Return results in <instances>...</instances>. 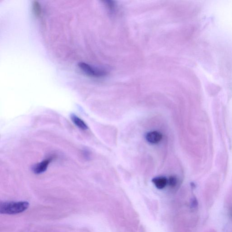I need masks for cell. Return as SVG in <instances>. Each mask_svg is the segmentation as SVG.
I'll return each instance as SVG.
<instances>
[{"label":"cell","instance_id":"277c9868","mask_svg":"<svg viewBox=\"0 0 232 232\" xmlns=\"http://www.w3.org/2000/svg\"><path fill=\"white\" fill-rule=\"evenodd\" d=\"M162 138V135L157 131H152L148 132L145 135L146 140L152 144H156L159 143Z\"/></svg>","mask_w":232,"mask_h":232},{"label":"cell","instance_id":"7a4b0ae2","mask_svg":"<svg viewBox=\"0 0 232 232\" xmlns=\"http://www.w3.org/2000/svg\"><path fill=\"white\" fill-rule=\"evenodd\" d=\"M78 66L85 73L91 77L101 78L107 75L106 71L94 68L86 63L81 62L79 64Z\"/></svg>","mask_w":232,"mask_h":232},{"label":"cell","instance_id":"8992f818","mask_svg":"<svg viewBox=\"0 0 232 232\" xmlns=\"http://www.w3.org/2000/svg\"><path fill=\"white\" fill-rule=\"evenodd\" d=\"M71 119L75 125L77 126L79 128L83 130L88 129V126L85 122L75 115L72 114L71 116Z\"/></svg>","mask_w":232,"mask_h":232},{"label":"cell","instance_id":"6da1fadb","mask_svg":"<svg viewBox=\"0 0 232 232\" xmlns=\"http://www.w3.org/2000/svg\"><path fill=\"white\" fill-rule=\"evenodd\" d=\"M29 206L28 202H4L0 204V213L2 214L14 215L26 210Z\"/></svg>","mask_w":232,"mask_h":232},{"label":"cell","instance_id":"5b68a950","mask_svg":"<svg viewBox=\"0 0 232 232\" xmlns=\"http://www.w3.org/2000/svg\"><path fill=\"white\" fill-rule=\"evenodd\" d=\"M152 182L158 189H162L167 184L168 180L164 177H157L152 179Z\"/></svg>","mask_w":232,"mask_h":232},{"label":"cell","instance_id":"52a82bcc","mask_svg":"<svg viewBox=\"0 0 232 232\" xmlns=\"http://www.w3.org/2000/svg\"><path fill=\"white\" fill-rule=\"evenodd\" d=\"M32 11L35 16L40 17L41 15L42 8L41 4L38 1H34L32 3Z\"/></svg>","mask_w":232,"mask_h":232},{"label":"cell","instance_id":"3957f363","mask_svg":"<svg viewBox=\"0 0 232 232\" xmlns=\"http://www.w3.org/2000/svg\"><path fill=\"white\" fill-rule=\"evenodd\" d=\"M53 159V157L51 156L46 158L40 163H38L33 167V172L36 174H40L44 172L47 169L49 165L52 161Z\"/></svg>","mask_w":232,"mask_h":232},{"label":"cell","instance_id":"ba28073f","mask_svg":"<svg viewBox=\"0 0 232 232\" xmlns=\"http://www.w3.org/2000/svg\"><path fill=\"white\" fill-rule=\"evenodd\" d=\"M168 183L169 186L171 187H175L177 183V180L176 177L174 176H171L168 180Z\"/></svg>","mask_w":232,"mask_h":232}]
</instances>
